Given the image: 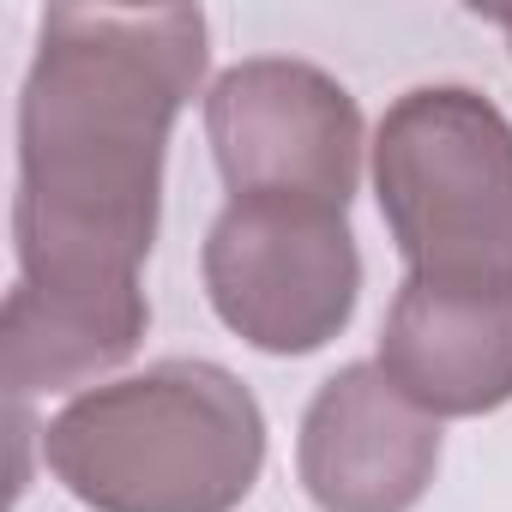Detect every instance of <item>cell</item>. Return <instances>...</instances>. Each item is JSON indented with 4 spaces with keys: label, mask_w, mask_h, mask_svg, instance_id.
Instances as JSON below:
<instances>
[{
    "label": "cell",
    "mask_w": 512,
    "mask_h": 512,
    "mask_svg": "<svg viewBox=\"0 0 512 512\" xmlns=\"http://www.w3.org/2000/svg\"><path fill=\"white\" fill-rule=\"evenodd\" d=\"M199 7H49L19 91V284H139L163 223V163L205 79Z\"/></svg>",
    "instance_id": "1"
},
{
    "label": "cell",
    "mask_w": 512,
    "mask_h": 512,
    "mask_svg": "<svg viewBox=\"0 0 512 512\" xmlns=\"http://www.w3.org/2000/svg\"><path fill=\"white\" fill-rule=\"evenodd\" d=\"M43 464L91 512H235L266 470V410L229 368L169 356L79 392Z\"/></svg>",
    "instance_id": "2"
},
{
    "label": "cell",
    "mask_w": 512,
    "mask_h": 512,
    "mask_svg": "<svg viewBox=\"0 0 512 512\" xmlns=\"http://www.w3.org/2000/svg\"><path fill=\"white\" fill-rule=\"evenodd\" d=\"M374 199L410 278H512V121L482 91H404L374 133Z\"/></svg>",
    "instance_id": "3"
},
{
    "label": "cell",
    "mask_w": 512,
    "mask_h": 512,
    "mask_svg": "<svg viewBox=\"0 0 512 512\" xmlns=\"http://www.w3.org/2000/svg\"><path fill=\"white\" fill-rule=\"evenodd\" d=\"M205 296L211 314L266 356L326 350L362 296V253L344 205L241 193L205 229Z\"/></svg>",
    "instance_id": "4"
},
{
    "label": "cell",
    "mask_w": 512,
    "mask_h": 512,
    "mask_svg": "<svg viewBox=\"0 0 512 512\" xmlns=\"http://www.w3.org/2000/svg\"><path fill=\"white\" fill-rule=\"evenodd\" d=\"M205 139L229 199L290 193L350 211L362 181V109L308 61L260 55L217 73L205 91Z\"/></svg>",
    "instance_id": "5"
},
{
    "label": "cell",
    "mask_w": 512,
    "mask_h": 512,
    "mask_svg": "<svg viewBox=\"0 0 512 512\" xmlns=\"http://www.w3.org/2000/svg\"><path fill=\"white\" fill-rule=\"evenodd\" d=\"M440 470V422L374 362L338 368L296 440V476L320 512H410Z\"/></svg>",
    "instance_id": "6"
},
{
    "label": "cell",
    "mask_w": 512,
    "mask_h": 512,
    "mask_svg": "<svg viewBox=\"0 0 512 512\" xmlns=\"http://www.w3.org/2000/svg\"><path fill=\"white\" fill-rule=\"evenodd\" d=\"M374 368L434 422L512 404V278H404Z\"/></svg>",
    "instance_id": "7"
},
{
    "label": "cell",
    "mask_w": 512,
    "mask_h": 512,
    "mask_svg": "<svg viewBox=\"0 0 512 512\" xmlns=\"http://www.w3.org/2000/svg\"><path fill=\"white\" fill-rule=\"evenodd\" d=\"M151 326V302L139 284L103 290H37L13 284L0 308V386L13 410L43 392H73L121 368Z\"/></svg>",
    "instance_id": "8"
},
{
    "label": "cell",
    "mask_w": 512,
    "mask_h": 512,
    "mask_svg": "<svg viewBox=\"0 0 512 512\" xmlns=\"http://www.w3.org/2000/svg\"><path fill=\"white\" fill-rule=\"evenodd\" d=\"M494 25H500V31H506V43H512V13H500V19H494Z\"/></svg>",
    "instance_id": "9"
}]
</instances>
